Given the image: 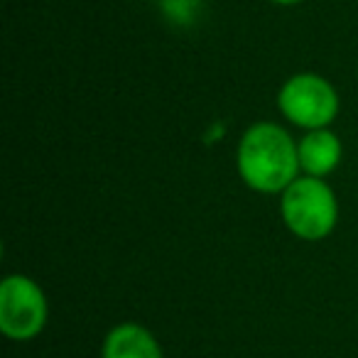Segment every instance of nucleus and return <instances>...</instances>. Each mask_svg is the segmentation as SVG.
I'll return each instance as SVG.
<instances>
[{
  "instance_id": "f257e3e1",
  "label": "nucleus",
  "mask_w": 358,
  "mask_h": 358,
  "mask_svg": "<svg viewBox=\"0 0 358 358\" xmlns=\"http://www.w3.org/2000/svg\"><path fill=\"white\" fill-rule=\"evenodd\" d=\"M238 174L260 194L285 192L299 174V150L285 128L275 123H255L243 133L236 155Z\"/></svg>"
},
{
  "instance_id": "20e7f679",
  "label": "nucleus",
  "mask_w": 358,
  "mask_h": 358,
  "mask_svg": "<svg viewBox=\"0 0 358 358\" xmlns=\"http://www.w3.org/2000/svg\"><path fill=\"white\" fill-rule=\"evenodd\" d=\"M278 106L289 123L307 130H322L336 118L338 94L324 76L294 74L280 89Z\"/></svg>"
},
{
  "instance_id": "7ed1b4c3",
  "label": "nucleus",
  "mask_w": 358,
  "mask_h": 358,
  "mask_svg": "<svg viewBox=\"0 0 358 358\" xmlns=\"http://www.w3.org/2000/svg\"><path fill=\"white\" fill-rule=\"evenodd\" d=\"M50 317L42 287L27 275H8L0 282V331L10 341H32Z\"/></svg>"
},
{
  "instance_id": "f03ea898",
  "label": "nucleus",
  "mask_w": 358,
  "mask_h": 358,
  "mask_svg": "<svg viewBox=\"0 0 358 358\" xmlns=\"http://www.w3.org/2000/svg\"><path fill=\"white\" fill-rule=\"evenodd\" d=\"M282 221L302 241H322L334 231L338 221L336 194L322 177H297L282 192L280 201Z\"/></svg>"
},
{
  "instance_id": "423d86ee",
  "label": "nucleus",
  "mask_w": 358,
  "mask_h": 358,
  "mask_svg": "<svg viewBox=\"0 0 358 358\" xmlns=\"http://www.w3.org/2000/svg\"><path fill=\"white\" fill-rule=\"evenodd\" d=\"M103 358H162L157 338L140 324H118L103 341Z\"/></svg>"
},
{
  "instance_id": "39448f33",
  "label": "nucleus",
  "mask_w": 358,
  "mask_h": 358,
  "mask_svg": "<svg viewBox=\"0 0 358 358\" xmlns=\"http://www.w3.org/2000/svg\"><path fill=\"white\" fill-rule=\"evenodd\" d=\"M299 150V167L304 169V174L309 177H327L329 172L338 167L341 162V140L336 138V133L322 128V130H309L297 145Z\"/></svg>"
},
{
  "instance_id": "0eeeda50",
  "label": "nucleus",
  "mask_w": 358,
  "mask_h": 358,
  "mask_svg": "<svg viewBox=\"0 0 358 358\" xmlns=\"http://www.w3.org/2000/svg\"><path fill=\"white\" fill-rule=\"evenodd\" d=\"M270 3H275V6H299V3H304V0H270Z\"/></svg>"
}]
</instances>
